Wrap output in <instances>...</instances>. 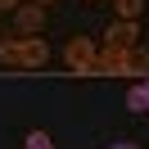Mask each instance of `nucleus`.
Returning a JSON list of instances; mask_svg holds the SVG:
<instances>
[{
    "label": "nucleus",
    "mask_w": 149,
    "mask_h": 149,
    "mask_svg": "<svg viewBox=\"0 0 149 149\" xmlns=\"http://www.w3.org/2000/svg\"><path fill=\"white\" fill-rule=\"evenodd\" d=\"M50 59V45L41 36H14V41H0V63L5 68H41Z\"/></svg>",
    "instance_id": "1"
},
{
    "label": "nucleus",
    "mask_w": 149,
    "mask_h": 149,
    "mask_svg": "<svg viewBox=\"0 0 149 149\" xmlns=\"http://www.w3.org/2000/svg\"><path fill=\"white\" fill-rule=\"evenodd\" d=\"M95 50H100V41H86V36H72V41L63 45V63L72 68V77H91Z\"/></svg>",
    "instance_id": "2"
},
{
    "label": "nucleus",
    "mask_w": 149,
    "mask_h": 149,
    "mask_svg": "<svg viewBox=\"0 0 149 149\" xmlns=\"http://www.w3.org/2000/svg\"><path fill=\"white\" fill-rule=\"evenodd\" d=\"M45 27V5H18L14 9V36H41Z\"/></svg>",
    "instance_id": "3"
},
{
    "label": "nucleus",
    "mask_w": 149,
    "mask_h": 149,
    "mask_svg": "<svg viewBox=\"0 0 149 149\" xmlns=\"http://www.w3.org/2000/svg\"><path fill=\"white\" fill-rule=\"evenodd\" d=\"M136 41H140V27H136V23H113V27L109 32H104V41H100V45H118V50H127V45H136Z\"/></svg>",
    "instance_id": "4"
},
{
    "label": "nucleus",
    "mask_w": 149,
    "mask_h": 149,
    "mask_svg": "<svg viewBox=\"0 0 149 149\" xmlns=\"http://www.w3.org/2000/svg\"><path fill=\"white\" fill-rule=\"evenodd\" d=\"M140 14H145V0H118V18L122 23H136Z\"/></svg>",
    "instance_id": "5"
},
{
    "label": "nucleus",
    "mask_w": 149,
    "mask_h": 149,
    "mask_svg": "<svg viewBox=\"0 0 149 149\" xmlns=\"http://www.w3.org/2000/svg\"><path fill=\"white\" fill-rule=\"evenodd\" d=\"M23 149H54V140H50V131H32L23 140Z\"/></svg>",
    "instance_id": "6"
},
{
    "label": "nucleus",
    "mask_w": 149,
    "mask_h": 149,
    "mask_svg": "<svg viewBox=\"0 0 149 149\" xmlns=\"http://www.w3.org/2000/svg\"><path fill=\"white\" fill-rule=\"evenodd\" d=\"M127 109H131V113H149V104H145V91H140V86H131V91H127Z\"/></svg>",
    "instance_id": "7"
},
{
    "label": "nucleus",
    "mask_w": 149,
    "mask_h": 149,
    "mask_svg": "<svg viewBox=\"0 0 149 149\" xmlns=\"http://www.w3.org/2000/svg\"><path fill=\"white\" fill-rule=\"evenodd\" d=\"M18 5H23V0H0V9H18Z\"/></svg>",
    "instance_id": "8"
},
{
    "label": "nucleus",
    "mask_w": 149,
    "mask_h": 149,
    "mask_svg": "<svg viewBox=\"0 0 149 149\" xmlns=\"http://www.w3.org/2000/svg\"><path fill=\"white\" fill-rule=\"evenodd\" d=\"M113 149H140V145H131V140H118V145H113Z\"/></svg>",
    "instance_id": "9"
},
{
    "label": "nucleus",
    "mask_w": 149,
    "mask_h": 149,
    "mask_svg": "<svg viewBox=\"0 0 149 149\" xmlns=\"http://www.w3.org/2000/svg\"><path fill=\"white\" fill-rule=\"evenodd\" d=\"M140 91H145V104H149V77H145V81H140Z\"/></svg>",
    "instance_id": "10"
},
{
    "label": "nucleus",
    "mask_w": 149,
    "mask_h": 149,
    "mask_svg": "<svg viewBox=\"0 0 149 149\" xmlns=\"http://www.w3.org/2000/svg\"><path fill=\"white\" fill-rule=\"evenodd\" d=\"M32 5H54V0H32Z\"/></svg>",
    "instance_id": "11"
}]
</instances>
